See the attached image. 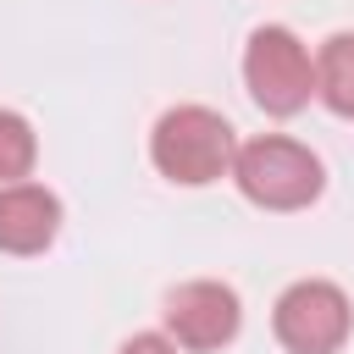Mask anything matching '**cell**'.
<instances>
[{
    "instance_id": "obj_8",
    "label": "cell",
    "mask_w": 354,
    "mask_h": 354,
    "mask_svg": "<svg viewBox=\"0 0 354 354\" xmlns=\"http://www.w3.org/2000/svg\"><path fill=\"white\" fill-rule=\"evenodd\" d=\"M33 149H39V144H33V127H28L17 111H0V188L28 177Z\"/></svg>"
},
{
    "instance_id": "obj_6",
    "label": "cell",
    "mask_w": 354,
    "mask_h": 354,
    "mask_svg": "<svg viewBox=\"0 0 354 354\" xmlns=\"http://www.w3.org/2000/svg\"><path fill=\"white\" fill-rule=\"evenodd\" d=\"M61 227V199L39 183H6L0 188V249L6 254H39Z\"/></svg>"
},
{
    "instance_id": "obj_4",
    "label": "cell",
    "mask_w": 354,
    "mask_h": 354,
    "mask_svg": "<svg viewBox=\"0 0 354 354\" xmlns=\"http://www.w3.org/2000/svg\"><path fill=\"white\" fill-rule=\"evenodd\" d=\"M271 326H277V343L288 354H337L343 337H348V326H354V310H348V299H343L337 282L304 277V282H293L277 299Z\"/></svg>"
},
{
    "instance_id": "obj_9",
    "label": "cell",
    "mask_w": 354,
    "mask_h": 354,
    "mask_svg": "<svg viewBox=\"0 0 354 354\" xmlns=\"http://www.w3.org/2000/svg\"><path fill=\"white\" fill-rule=\"evenodd\" d=\"M122 354H177V343H171V337H160V332H138V337H127V343H122Z\"/></svg>"
},
{
    "instance_id": "obj_3",
    "label": "cell",
    "mask_w": 354,
    "mask_h": 354,
    "mask_svg": "<svg viewBox=\"0 0 354 354\" xmlns=\"http://www.w3.org/2000/svg\"><path fill=\"white\" fill-rule=\"evenodd\" d=\"M243 83H249V94H254L260 111L293 116V111H304L310 94H315V61H310V50H304L288 28L271 22V28H254V33H249Z\"/></svg>"
},
{
    "instance_id": "obj_5",
    "label": "cell",
    "mask_w": 354,
    "mask_h": 354,
    "mask_svg": "<svg viewBox=\"0 0 354 354\" xmlns=\"http://www.w3.org/2000/svg\"><path fill=\"white\" fill-rule=\"evenodd\" d=\"M166 326L183 348H221L238 332V293L227 282H183L166 299Z\"/></svg>"
},
{
    "instance_id": "obj_7",
    "label": "cell",
    "mask_w": 354,
    "mask_h": 354,
    "mask_svg": "<svg viewBox=\"0 0 354 354\" xmlns=\"http://www.w3.org/2000/svg\"><path fill=\"white\" fill-rule=\"evenodd\" d=\"M315 94L337 111L354 116V33H332L315 55Z\"/></svg>"
},
{
    "instance_id": "obj_2",
    "label": "cell",
    "mask_w": 354,
    "mask_h": 354,
    "mask_svg": "<svg viewBox=\"0 0 354 354\" xmlns=\"http://www.w3.org/2000/svg\"><path fill=\"white\" fill-rule=\"evenodd\" d=\"M232 177L243 188V199L266 205V210H304L315 194H321V160L293 144V138H254L232 155Z\"/></svg>"
},
{
    "instance_id": "obj_1",
    "label": "cell",
    "mask_w": 354,
    "mask_h": 354,
    "mask_svg": "<svg viewBox=\"0 0 354 354\" xmlns=\"http://www.w3.org/2000/svg\"><path fill=\"white\" fill-rule=\"evenodd\" d=\"M149 155H155L160 177H171L183 188H205V183L232 171L238 138H232L227 116H216L210 105H177V111H166L155 122Z\"/></svg>"
}]
</instances>
